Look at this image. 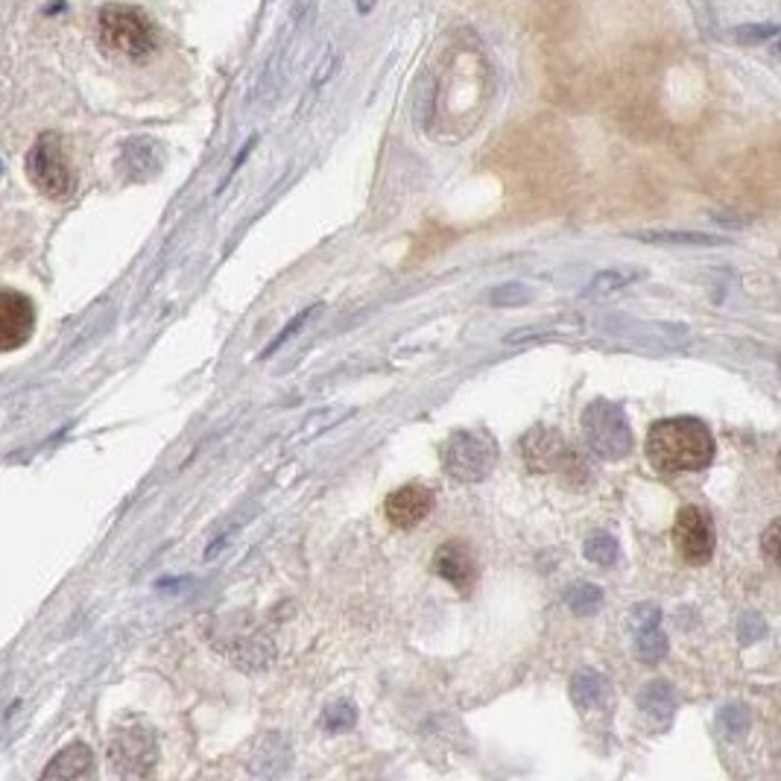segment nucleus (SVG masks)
<instances>
[{
    "label": "nucleus",
    "instance_id": "nucleus-1",
    "mask_svg": "<svg viewBox=\"0 0 781 781\" xmlns=\"http://www.w3.org/2000/svg\"><path fill=\"white\" fill-rule=\"evenodd\" d=\"M647 460L661 474L703 471L715 460V436L694 416L661 419L647 433Z\"/></svg>",
    "mask_w": 781,
    "mask_h": 781
},
{
    "label": "nucleus",
    "instance_id": "nucleus-2",
    "mask_svg": "<svg viewBox=\"0 0 781 781\" xmlns=\"http://www.w3.org/2000/svg\"><path fill=\"white\" fill-rule=\"evenodd\" d=\"M97 36H100V45L109 53L129 59L147 57V53L156 50V41H159L156 24L141 10L117 7V3L100 10V15H97Z\"/></svg>",
    "mask_w": 781,
    "mask_h": 781
},
{
    "label": "nucleus",
    "instance_id": "nucleus-3",
    "mask_svg": "<svg viewBox=\"0 0 781 781\" xmlns=\"http://www.w3.org/2000/svg\"><path fill=\"white\" fill-rule=\"evenodd\" d=\"M495 462H498V445L486 431H457L443 445V469L454 481H486Z\"/></svg>",
    "mask_w": 781,
    "mask_h": 781
},
{
    "label": "nucleus",
    "instance_id": "nucleus-4",
    "mask_svg": "<svg viewBox=\"0 0 781 781\" xmlns=\"http://www.w3.org/2000/svg\"><path fill=\"white\" fill-rule=\"evenodd\" d=\"M27 176L41 197L67 199L74 194V170L65 156V144L57 133L38 135L27 152Z\"/></svg>",
    "mask_w": 781,
    "mask_h": 781
},
{
    "label": "nucleus",
    "instance_id": "nucleus-5",
    "mask_svg": "<svg viewBox=\"0 0 781 781\" xmlns=\"http://www.w3.org/2000/svg\"><path fill=\"white\" fill-rule=\"evenodd\" d=\"M583 436L603 460H623L632 454V431L627 416L612 401H592L583 413Z\"/></svg>",
    "mask_w": 781,
    "mask_h": 781
},
{
    "label": "nucleus",
    "instance_id": "nucleus-6",
    "mask_svg": "<svg viewBox=\"0 0 781 781\" xmlns=\"http://www.w3.org/2000/svg\"><path fill=\"white\" fill-rule=\"evenodd\" d=\"M715 521L703 507H682L673 521V545L687 566H706L715 556Z\"/></svg>",
    "mask_w": 781,
    "mask_h": 781
},
{
    "label": "nucleus",
    "instance_id": "nucleus-7",
    "mask_svg": "<svg viewBox=\"0 0 781 781\" xmlns=\"http://www.w3.org/2000/svg\"><path fill=\"white\" fill-rule=\"evenodd\" d=\"M156 737H152L150 729L144 726H129V729H121V732L112 737V746H109V758H112V767L121 776H150L152 767H156Z\"/></svg>",
    "mask_w": 781,
    "mask_h": 781
},
{
    "label": "nucleus",
    "instance_id": "nucleus-8",
    "mask_svg": "<svg viewBox=\"0 0 781 781\" xmlns=\"http://www.w3.org/2000/svg\"><path fill=\"white\" fill-rule=\"evenodd\" d=\"M524 457L533 471H559L566 478H574V471L585 474L583 460L577 457L571 445L562 443V436L554 431H533L524 443Z\"/></svg>",
    "mask_w": 781,
    "mask_h": 781
},
{
    "label": "nucleus",
    "instance_id": "nucleus-9",
    "mask_svg": "<svg viewBox=\"0 0 781 781\" xmlns=\"http://www.w3.org/2000/svg\"><path fill=\"white\" fill-rule=\"evenodd\" d=\"M36 331V308L18 290H0V355L18 351Z\"/></svg>",
    "mask_w": 781,
    "mask_h": 781
},
{
    "label": "nucleus",
    "instance_id": "nucleus-10",
    "mask_svg": "<svg viewBox=\"0 0 781 781\" xmlns=\"http://www.w3.org/2000/svg\"><path fill=\"white\" fill-rule=\"evenodd\" d=\"M433 509V492L422 483H407L398 486L396 492H389L384 500V516L389 518V524H396L401 530L416 528L419 521L431 516Z\"/></svg>",
    "mask_w": 781,
    "mask_h": 781
},
{
    "label": "nucleus",
    "instance_id": "nucleus-11",
    "mask_svg": "<svg viewBox=\"0 0 781 781\" xmlns=\"http://www.w3.org/2000/svg\"><path fill=\"white\" fill-rule=\"evenodd\" d=\"M433 568L443 577L445 583H451L462 597H469L478 585V562L462 542H445L436 556H433Z\"/></svg>",
    "mask_w": 781,
    "mask_h": 781
},
{
    "label": "nucleus",
    "instance_id": "nucleus-12",
    "mask_svg": "<svg viewBox=\"0 0 781 781\" xmlns=\"http://www.w3.org/2000/svg\"><path fill=\"white\" fill-rule=\"evenodd\" d=\"M632 632H635V656L644 665H659L668 656V635L661 632L659 606L644 603L632 612Z\"/></svg>",
    "mask_w": 781,
    "mask_h": 781
},
{
    "label": "nucleus",
    "instance_id": "nucleus-13",
    "mask_svg": "<svg viewBox=\"0 0 781 781\" xmlns=\"http://www.w3.org/2000/svg\"><path fill=\"white\" fill-rule=\"evenodd\" d=\"M91 772H95L91 749L83 744H74L53 758V764L45 770V779H88Z\"/></svg>",
    "mask_w": 781,
    "mask_h": 781
},
{
    "label": "nucleus",
    "instance_id": "nucleus-14",
    "mask_svg": "<svg viewBox=\"0 0 781 781\" xmlns=\"http://www.w3.org/2000/svg\"><path fill=\"white\" fill-rule=\"evenodd\" d=\"M644 273L641 270H632V266H612V270H603L592 278V282L585 284L583 290V299H606V296H612V293L623 290V287H630L632 282H641Z\"/></svg>",
    "mask_w": 781,
    "mask_h": 781
},
{
    "label": "nucleus",
    "instance_id": "nucleus-15",
    "mask_svg": "<svg viewBox=\"0 0 781 781\" xmlns=\"http://www.w3.org/2000/svg\"><path fill=\"white\" fill-rule=\"evenodd\" d=\"M639 708L653 720L659 723H668L673 711H677V694L668 682H649L644 691L639 694Z\"/></svg>",
    "mask_w": 781,
    "mask_h": 781
},
{
    "label": "nucleus",
    "instance_id": "nucleus-16",
    "mask_svg": "<svg viewBox=\"0 0 781 781\" xmlns=\"http://www.w3.org/2000/svg\"><path fill=\"white\" fill-rule=\"evenodd\" d=\"M603 691H606V679L600 673H592V670L577 673L574 682H571V699L580 711H592L600 703Z\"/></svg>",
    "mask_w": 781,
    "mask_h": 781
},
{
    "label": "nucleus",
    "instance_id": "nucleus-17",
    "mask_svg": "<svg viewBox=\"0 0 781 781\" xmlns=\"http://www.w3.org/2000/svg\"><path fill=\"white\" fill-rule=\"evenodd\" d=\"M585 556H588V562H594V566H612L615 559H618V538L609 536L606 530H597V533L588 536V542H585Z\"/></svg>",
    "mask_w": 781,
    "mask_h": 781
},
{
    "label": "nucleus",
    "instance_id": "nucleus-18",
    "mask_svg": "<svg viewBox=\"0 0 781 781\" xmlns=\"http://www.w3.org/2000/svg\"><path fill=\"white\" fill-rule=\"evenodd\" d=\"M603 603V592L597 585H588V583H580L574 585L571 592H568V606H571V612L585 618V615H592L600 609Z\"/></svg>",
    "mask_w": 781,
    "mask_h": 781
},
{
    "label": "nucleus",
    "instance_id": "nucleus-19",
    "mask_svg": "<svg viewBox=\"0 0 781 781\" xmlns=\"http://www.w3.org/2000/svg\"><path fill=\"white\" fill-rule=\"evenodd\" d=\"M635 237H641V240H649V244H677V246L723 244V240H717V237L697 235V232H639Z\"/></svg>",
    "mask_w": 781,
    "mask_h": 781
},
{
    "label": "nucleus",
    "instance_id": "nucleus-20",
    "mask_svg": "<svg viewBox=\"0 0 781 781\" xmlns=\"http://www.w3.org/2000/svg\"><path fill=\"white\" fill-rule=\"evenodd\" d=\"M355 723V708L349 706V703H337V706H331L328 711H325V726L328 729H349V726Z\"/></svg>",
    "mask_w": 781,
    "mask_h": 781
},
{
    "label": "nucleus",
    "instance_id": "nucleus-21",
    "mask_svg": "<svg viewBox=\"0 0 781 781\" xmlns=\"http://www.w3.org/2000/svg\"><path fill=\"white\" fill-rule=\"evenodd\" d=\"M761 547H764V556L770 559L772 566H779V521H770V528L764 530Z\"/></svg>",
    "mask_w": 781,
    "mask_h": 781
},
{
    "label": "nucleus",
    "instance_id": "nucleus-22",
    "mask_svg": "<svg viewBox=\"0 0 781 781\" xmlns=\"http://www.w3.org/2000/svg\"><path fill=\"white\" fill-rule=\"evenodd\" d=\"M521 299H528V293H524V287H504L500 293H495L492 296V301H498V305H504V301H521Z\"/></svg>",
    "mask_w": 781,
    "mask_h": 781
},
{
    "label": "nucleus",
    "instance_id": "nucleus-23",
    "mask_svg": "<svg viewBox=\"0 0 781 781\" xmlns=\"http://www.w3.org/2000/svg\"><path fill=\"white\" fill-rule=\"evenodd\" d=\"M18 708L21 706H12V708H3V711H0V737H3V732H7V729L12 726V717H15V711H18Z\"/></svg>",
    "mask_w": 781,
    "mask_h": 781
},
{
    "label": "nucleus",
    "instance_id": "nucleus-24",
    "mask_svg": "<svg viewBox=\"0 0 781 781\" xmlns=\"http://www.w3.org/2000/svg\"><path fill=\"white\" fill-rule=\"evenodd\" d=\"M372 7H375V0H358V10L360 12H369Z\"/></svg>",
    "mask_w": 781,
    "mask_h": 781
}]
</instances>
